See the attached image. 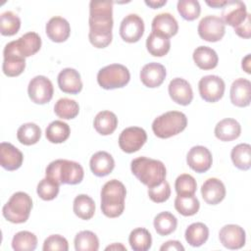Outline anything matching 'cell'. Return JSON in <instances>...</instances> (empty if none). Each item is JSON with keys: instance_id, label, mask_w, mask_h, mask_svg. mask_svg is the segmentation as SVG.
Segmentation results:
<instances>
[{"instance_id": "obj_48", "label": "cell", "mask_w": 251, "mask_h": 251, "mask_svg": "<svg viewBox=\"0 0 251 251\" xmlns=\"http://www.w3.org/2000/svg\"><path fill=\"white\" fill-rule=\"evenodd\" d=\"M234 32L243 38H250L251 36V21H250V14L247 16L245 22L240 25L238 27L234 28Z\"/></svg>"}, {"instance_id": "obj_3", "label": "cell", "mask_w": 251, "mask_h": 251, "mask_svg": "<svg viewBox=\"0 0 251 251\" xmlns=\"http://www.w3.org/2000/svg\"><path fill=\"white\" fill-rule=\"evenodd\" d=\"M126 189L118 179L107 181L101 189V210L108 218L120 217L125 210Z\"/></svg>"}, {"instance_id": "obj_7", "label": "cell", "mask_w": 251, "mask_h": 251, "mask_svg": "<svg viewBox=\"0 0 251 251\" xmlns=\"http://www.w3.org/2000/svg\"><path fill=\"white\" fill-rule=\"evenodd\" d=\"M130 79L127 68L121 64H111L99 70L97 82L104 89H116L126 86Z\"/></svg>"}, {"instance_id": "obj_27", "label": "cell", "mask_w": 251, "mask_h": 251, "mask_svg": "<svg viewBox=\"0 0 251 251\" xmlns=\"http://www.w3.org/2000/svg\"><path fill=\"white\" fill-rule=\"evenodd\" d=\"M193 61L201 70H212L218 66L219 57L216 51L208 46H199L193 52Z\"/></svg>"}, {"instance_id": "obj_36", "label": "cell", "mask_w": 251, "mask_h": 251, "mask_svg": "<svg viewBox=\"0 0 251 251\" xmlns=\"http://www.w3.org/2000/svg\"><path fill=\"white\" fill-rule=\"evenodd\" d=\"M175 208L182 216L189 217L195 215L200 208L197 197L193 195H177L175 199Z\"/></svg>"}, {"instance_id": "obj_30", "label": "cell", "mask_w": 251, "mask_h": 251, "mask_svg": "<svg viewBox=\"0 0 251 251\" xmlns=\"http://www.w3.org/2000/svg\"><path fill=\"white\" fill-rule=\"evenodd\" d=\"M185 240L193 247L203 245L209 237V228L203 223H193L185 230Z\"/></svg>"}, {"instance_id": "obj_19", "label": "cell", "mask_w": 251, "mask_h": 251, "mask_svg": "<svg viewBox=\"0 0 251 251\" xmlns=\"http://www.w3.org/2000/svg\"><path fill=\"white\" fill-rule=\"evenodd\" d=\"M201 194L207 204L217 205L226 197L225 184L219 178H208L201 186Z\"/></svg>"}, {"instance_id": "obj_2", "label": "cell", "mask_w": 251, "mask_h": 251, "mask_svg": "<svg viewBox=\"0 0 251 251\" xmlns=\"http://www.w3.org/2000/svg\"><path fill=\"white\" fill-rule=\"evenodd\" d=\"M131 173L146 186L153 187L166 179V167L163 162L147 157H138L131 161Z\"/></svg>"}, {"instance_id": "obj_29", "label": "cell", "mask_w": 251, "mask_h": 251, "mask_svg": "<svg viewBox=\"0 0 251 251\" xmlns=\"http://www.w3.org/2000/svg\"><path fill=\"white\" fill-rule=\"evenodd\" d=\"M93 126L99 134L109 135L116 130L118 118L111 111H101L95 116Z\"/></svg>"}, {"instance_id": "obj_46", "label": "cell", "mask_w": 251, "mask_h": 251, "mask_svg": "<svg viewBox=\"0 0 251 251\" xmlns=\"http://www.w3.org/2000/svg\"><path fill=\"white\" fill-rule=\"evenodd\" d=\"M148 196L155 203H163L171 196V187L169 182L165 179L161 184L149 187Z\"/></svg>"}, {"instance_id": "obj_22", "label": "cell", "mask_w": 251, "mask_h": 251, "mask_svg": "<svg viewBox=\"0 0 251 251\" xmlns=\"http://www.w3.org/2000/svg\"><path fill=\"white\" fill-rule=\"evenodd\" d=\"M47 36L53 42H64L71 34V26L69 22L59 16L51 18L45 26Z\"/></svg>"}, {"instance_id": "obj_24", "label": "cell", "mask_w": 251, "mask_h": 251, "mask_svg": "<svg viewBox=\"0 0 251 251\" xmlns=\"http://www.w3.org/2000/svg\"><path fill=\"white\" fill-rule=\"evenodd\" d=\"M151 27L152 32H156L170 38L177 33L178 24L175 17L170 13H161L154 17Z\"/></svg>"}, {"instance_id": "obj_9", "label": "cell", "mask_w": 251, "mask_h": 251, "mask_svg": "<svg viewBox=\"0 0 251 251\" xmlns=\"http://www.w3.org/2000/svg\"><path fill=\"white\" fill-rule=\"evenodd\" d=\"M197 31L203 40L208 42H217L224 37L226 25L220 17L209 15L201 19Z\"/></svg>"}, {"instance_id": "obj_43", "label": "cell", "mask_w": 251, "mask_h": 251, "mask_svg": "<svg viewBox=\"0 0 251 251\" xmlns=\"http://www.w3.org/2000/svg\"><path fill=\"white\" fill-rule=\"evenodd\" d=\"M177 11L186 21L196 20L201 13V7L196 0H179L177 2Z\"/></svg>"}, {"instance_id": "obj_52", "label": "cell", "mask_w": 251, "mask_h": 251, "mask_svg": "<svg viewBox=\"0 0 251 251\" xmlns=\"http://www.w3.org/2000/svg\"><path fill=\"white\" fill-rule=\"evenodd\" d=\"M242 69L247 73V74H250V54H248L245 58H243L242 60Z\"/></svg>"}, {"instance_id": "obj_16", "label": "cell", "mask_w": 251, "mask_h": 251, "mask_svg": "<svg viewBox=\"0 0 251 251\" xmlns=\"http://www.w3.org/2000/svg\"><path fill=\"white\" fill-rule=\"evenodd\" d=\"M248 15L246 5L242 1H226V4L223 7L222 20L225 25L236 28L245 22Z\"/></svg>"}, {"instance_id": "obj_34", "label": "cell", "mask_w": 251, "mask_h": 251, "mask_svg": "<svg viewBox=\"0 0 251 251\" xmlns=\"http://www.w3.org/2000/svg\"><path fill=\"white\" fill-rule=\"evenodd\" d=\"M71 133L68 124L63 121H54L49 124L45 130V136L51 143H62L66 141Z\"/></svg>"}, {"instance_id": "obj_35", "label": "cell", "mask_w": 251, "mask_h": 251, "mask_svg": "<svg viewBox=\"0 0 251 251\" xmlns=\"http://www.w3.org/2000/svg\"><path fill=\"white\" fill-rule=\"evenodd\" d=\"M154 227L159 235L165 236L174 232L177 226L176 218L170 212H161L154 219Z\"/></svg>"}, {"instance_id": "obj_39", "label": "cell", "mask_w": 251, "mask_h": 251, "mask_svg": "<svg viewBox=\"0 0 251 251\" xmlns=\"http://www.w3.org/2000/svg\"><path fill=\"white\" fill-rule=\"evenodd\" d=\"M36 235L27 230L17 232L12 239V247L16 251H32L36 248Z\"/></svg>"}, {"instance_id": "obj_41", "label": "cell", "mask_w": 251, "mask_h": 251, "mask_svg": "<svg viewBox=\"0 0 251 251\" xmlns=\"http://www.w3.org/2000/svg\"><path fill=\"white\" fill-rule=\"evenodd\" d=\"M21 27V19L12 11H6L0 16V31L4 36L15 35Z\"/></svg>"}, {"instance_id": "obj_6", "label": "cell", "mask_w": 251, "mask_h": 251, "mask_svg": "<svg viewBox=\"0 0 251 251\" xmlns=\"http://www.w3.org/2000/svg\"><path fill=\"white\" fill-rule=\"evenodd\" d=\"M32 208L30 196L23 191L14 193L8 202L3 206V217L13 224L25 223Z\"/></svg>"}, {"instance_id": "obj_33", "label": "cell", "mask_w": 251, "mask_h": 251, "mask_svg": "<svg viewBox=\"0 0 251 251\" xmlns=\"http://www.w3.org/2000/svg\"><path fill=\"white\" fill-rule=\"evenodd\" d=\"M230 157L233 165L242 171H247L251 167V146L248 143H240L231 150Z\"/></svg>"}, {"instance_id": "obj_47", "label": "cell", "mask_w": 251, "mask_h": 251, "mask_svg": "<svg viewBox=\"0 0 251 251\" xmlns=\"http://www.w3.org/2000/svg\"><path fill=\"white\" fill-rule=\"evenodd\" d=\"M43 250L44 251H50V250L68 251L69 244L67 239L64 236L60 234H52L44 240Z\"/></svg>"}, {"instance_id": "obj_40", "label": "cell", "mask_w": 251, "mask_h": 251, "mask_svg": "<svg viewBox=\"0 0 251 251\" xmlns=\"http://www.w3.org/2000/svg\"><path fill=\"white\" fill-rule=\"evenodd\" d=\"M75 248L76 251H97L99 248V239L90 230L79 231L75 237Z\"/></svg>"}, {"instance_id": "obj_14", "label": "cell", "mask_w": 251, "mask_h": 251, "mask_svg": "<svg viewBox=\"0 0 251 251\" xmlns=\"http://www.w3.org/2000/svg\"><path fill=\"white\" fill-rule=\"evenodd\" d=\"M186 162L191 170L201 174L210 170L213 163V158L208 148L197 145L193 146L188 151L186 156Z\"/></svg>"}, {"instance_id": "obj_8", "label": "cell", "mask_w": 251, "mask_h": 251, "mask_svg": "<svg viewBox=\"0 0 251 251\" xmlns=\"http://www.w3.org/2000/svg\"><path fill=\"white\" fill-rule=\"evenodd\" d=\"M3 57L2 70L7 76H18L25 71V58L19 52L15 40L6 44Z\"/></svg>"}, {"instance_id": "obj_45", "label": "cell", "mask_w": 251, "mask_h": 251, "mask_svg": "<svg viewBox=\"0 0 251 251\" xmlns=\"http://www.w3.org/2000/svg\"><path fill=\"white\" fill-rule=\"evenodd\" d=\"M175 188L177 195H193L196 191L197 183L192 176L182 174L176 177Z\"/></svg>"}, {"instance_id": "obj_50", "label": "cell", "mask_w": 251, "mask_h": 251, "mask_svg": "<svg viewBox=\"0 0 251 251\" xmlns=\"http://www.w3.org/2000/svg\"><path fill=\"white\" fill-rule=\"evenodd\" d=\"M166 3H167V1L166 0H149V1H145V4L147 5V6H149L150 8H152V9H158V8H161L162 6H164V5H166Z\"/></svg>"}, {"instance_id": "obj_42", "label": "cell", "mask_w": 251, "mask_h": 251, "mask_svg": "<svg viewBox=\"0 0 251 251\" xmlns=\"http://www.w3.org/2000/svg\"><path fill=\"white\" fill-rule=\"evenodd\" d=\"M54 112L63 120H71L78 115L79 106L73 99L61 98L55 103Z\"/></svg>"}, {"instance_id": "obj_51", "label": "cell", "mask_w": 251, "mask_h": 251, "mask_svg": "<svg viewBox=\"0 0 251 251\" xmlns=\"http://www.w3.org/2000/svg\"><path fill=\"white\" fill-rule=\"evenodd\" d=\"M206 4L212 8H223L226 4V1H223V0L206 1Z\"/></svg>"}, {"instance_id": "obj_31", "label": "cell", "mask_w": 251, "mask_h": 251, "mask_svg": "<svg viewBox=\"0 0 251 251\" xmlns=\"http://www.w3.org/2000/svg\"><path fill=\"white\" fill-rule=\"evenodd\" d=\"M146 48L152 56L163 57L170 51L171 41L169 38L151 31L146 39Z\"/></svg>"}, {"instance_id": "obj_25", "label": "cell", "mask_w": 251, "mask_h": 251, "mask_svg": "<svg viewBox=\"0 0 251 251\" xmlns=\"http://www.w3.org/2000/svg\"><path fill=\"white\" fill-rule=\"evenodd\" d=\"M91 172L97 176H106L115 168V161L111 154L106 151H98L90 158Z\"/></svg>"}, {"instance_id": "obj_28", "label": "cell", "mask_w": 251, "mask_h": 251, "mask_svg": "<svg viewBox=\"0 0 251 251\" xmlns=\"http://www.w3.org/2000/svg\"><path fill=\"white\" fill-rule=\"evenodd\" d=\"M15 42L19 52L25 58L34 55L41 47V38L36 32L33 31L25 33L19 39L15 40Z\"/></svg>"}, {"instance_id": "obj_26", "label": "cell", "mask_w": 251, "mask_h": 251, "mask_svg": "<svg viewBox=\"0 0 251 251\" xmlns=\"http://www.w3.org/2000/svg\"><path fill=\"white\" fill-rule=\"evenodd\" d=\"M241 126L239 123L230 118L220 121L215 126V135L221 141H231L239 137Z\"/></svg>"}, {"instance_id": "obj_21", "label": "cell", "mask_w": 251, "mask_h": 251, "mask_svg": "<svg viewBox=\"0 0 251 251\" xmlns=\"http://www.w3.org/2000/svg\"><path fill=\"white\" fill-rule=\"evenodd\" d=\"M24 161L23 153L13 144L2 142L0 144V164L7 171L18 170Z\"/></svg>"}, {"instance_id": "obj_15", "label": "cell", "mask_w": 251, "mask_h": 251, "mask_svg": "<svg viewBox=\"0 0 251 251\" xmlns=\"http://www.w3.org/2000/svg\"><path fill=\"white\" fill-rule=\"evenodd\" d=\"M219 239L227 249H240L245 244V230L237 225H226L220 229Z\"/></svg>"}, {"instance_id": "obj_10", "label": "cell", "mask_w": 251, "mask_h": 251, "mask_svg": "<svg viewBox=\"0 0 251 251\" xmlns=\"http://www.w3.org/2000/svg\"><path fill=\"white\" fill-rule=\"evenodd\" d=\"M225 89V81L218 75H205L198 82L199 94L206 102L215 103L219 101L224 96Z\"/></svg>"}, {"instance_id": "obj_20", "label": "cell", "mask_w": 251, "mask_h": 251, "mask_svg": "<svg viewBox=\"0 0 251 251\" xmlns=\"http://www.w3.org/2000/svg\"><path fill=\"white\" fill-rule=\"evenodd\" d=\"M59 88L70 94H77L82 89V81L79 73L72 68L63 69L57 77Z\"/></svg>"}, {"instance_id": "obj_32", "label": "cell", "mask_w": 251, "mask_h": 251, "mask_svg": "<svg viewBox=\"0 0 251 251\" xmlns=\"http://www.w3.org/2000/svg\"><path fill=\"white\" fill-rule=\"evenodd\" d=\"M74 213L81 220H90L95 213V203L86 194H79L74 200Z\"/></svg>"}, {"instance_id": "obj_49", "label": "cell", "mask_w": 251, "mask_h": 251, "mask_svg": "<svg viewBox=\"0 0 251 251\" xmlns=\"http://www.w3.org/2000/svg\"><path fill=\"white\" fill-rule=\"evenodd\" d=\"M161 251L164 250H175V251H183L184 247L181 245V243L177 240H169L167 242H165L161 247H160Z\"/></svg>"}, {"instance_id": "obj_12", "label": "cell", "mask_w": 251, "mask_h": 251, "mask_svg": "<svg viewBox=\"0 0 251 251\" xmlns=\"http://www.w3.org/2000/svg\"><path fill=\"white\" fill-rule=\"evenodd\" d=\"M146 131L138 126H130L125 128L119 136V146L126 153H133L138 151L146 142Z\"/></svg>"}, {"instance_id": "obj_13", "label": "cell", "mask_w": 251, "mask_h": 251, "mask_svg": "<svg viewBox=\"0 0 251 251\" xmlns=\"http://www.w3.org/2000/svg\"><path fill=\"white\" fill-rule=\"evenodd\" d=\"M144 33V22L136 14L126 16L120 25L121 37L128 43L137 42Z\"/></svg>"}, {"instance_id": "obj_53", "label": "cell", "mask_w": 251, "mask_h": 251, "mask_svg": "<svg viewBox=\"0 0 251 251\" xmlns=\"http://www.w3.org/2000/svg\"><path fill=\"white\" fill-rule=\"evenodd\" d=\"M116 250V249H122V250H126V248L123 245V244H121V243H114V244H112V245H109V246H107L106 247V250Z\"/></svg>"}, {"instance_id": "obj_4", "label": "cell", "mask_w": 251, "mask_h": 251, "mask_svg": "<svg viewBox=\"0 0 251 251\" xmlns=\"http://www.w3.org/2000/svg\"><path fill=\"white\" fill-rule=\"evenodd\" d=\"M46 176L58 184H77L83 179L84 172L80 164L58 159L51 162L46 168Z\"/></svg>"}, {"instance_id": "obj_5", "label": "cell", "mask_w": 251, "mask_h": 251, "mask_svg": "<svg viewBox=\"0 0 251 251\" xmlns=\"http://www.w3.org/2000/svg\"><path fill=\"white\" fill-rule=\"evenodd\" d=\"M187 126V118L182 112L169 111L157 117L152 123V130L159 138H170L180 133Z\"/></svg>"}, {"instance_id": "obj_37", "label": "cell", "mask_w": 251, "mask_h": 251, "mask_svg": "<svg viewBox=\"0 0 251 251\" xmlns=\"http://www.w3.org/2000/svg\"><path fill=\"white\" fill-rule=\"evenodd\" d=\"M128 242L134 251H146L152 245V237L150 232L144 227H136L131 230Z\"/></svg>"}, {"instance_id": "obj_23", "label": "cell", "mask_w": 251, "mask_h": 251, "mask_svg": "<svg viewBox=\"0 0 251 251\" xmlns=\"http://www.w3.org/2000/svg\"><path fill=\"white\" fill-rule=\"evenodd\" d=\"M230 101L237 107H247L251 101V82L239 77L230 86Z\"/></svg>"}, {"instance_id": "obj_17", "label": "cell", "mask_w": 251, "mask_h": 251, "mask_svg": "<svg viewBox=\"0 0 251 251\" xmlns=\"http://www.w3.org/2000/svg\"><path fill=\"white\" fill-rule=\"evenodd\" d=\"M169 94L174 102L176 104L187 106L193 99V91L189 82L183 78H173L169 83Z\"/></svg>"}, {"instance_id": "obj_1", "label": "cell", "mask_w": 251, "mask_h": 251, "mask_svg": "<svg viewBox=\"0 0 251 251\" xmlns=\"http://www.w3.org/2000/svg\"><path fill=\"white\" fill-rule=\"evenodd\" d=\"M88 23L90 43L96 48L107 47L113 37V2L91 1Z\"/></svg>"}, {"instance_id": "obj_11", "label": "cell", "mask_w": 251, "mask_h": 251, "mask_svg": "<svg viewBox=\"0 0 251 251\" xmlns=\"http://www.w3.org/2000/svg\"><path fill=\"white\" fill-rule=\"evenodd\" d=\"M27 93L30 100L35 104H46L53 97V84L46 76L36 75L30 79L27 86Z\"/></svg>"}, {"instance_id": "obj_18", "label": "cell", "mask_w": 251, "mask_h": 251, "mask_svg": "<svg viewBox=\"0 0 251 251\" xmlns=\"http://www.w3.org/2000/svg\"><path fill=\"white\" fill-rule=\"evenodd\" d=\"M166 75L167 72L165 67L156 62L146 64L140 71L141 82L150 88L160 86L164 82Z\"/></svg>"}, {"instance_id": "obj_38", "label": "cell", "mask_w": 251, "mask_h": 251, "mask_svg": "<svg viewBox=\"0 0 251 251\" xmlns=\"http://www.w3.org/2000/svg\"><path fill=\"white\" fill-rule=\"evenodd\" d=\"M40 137L41 129L34 123L24 124L17 131V138L24 145H33L39 141Z\"/></svg>"}, {"instance_id": "obj_44", "label": "cell", "mask_w": 251, "mask_h": 251, "mask_svg": "<svg viewBox=\"0 0 251 251\" xmlns=\"http://www.w3.org/2000/svg\"><path fill=\"white\" fill-rule=\"evenodd\" d=\"M59 187L60 184L46 176L45 178L41 179L37 184L36 192L42 200L50 201L57 197L59 193Z\"/></svg>"}]
</instances>
